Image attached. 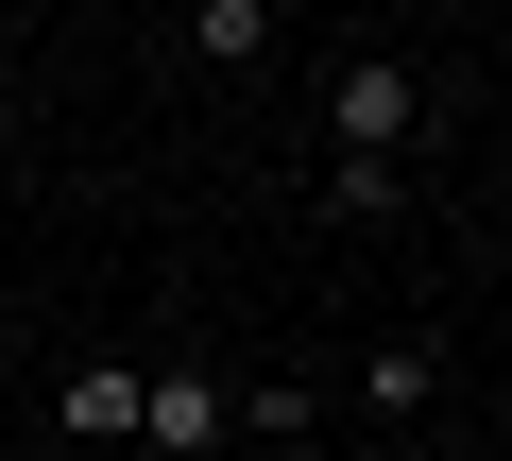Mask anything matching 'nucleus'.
Listing matches in <instances>:
<instances>
[{
	"instance_id": "obj_1",
	"label": "nucleus",
	"mask_w": 512,
	"mask_h": 461,
	"mask_svg": "<svg viewBox=\"0 0 512 461\" xmlns=\"http://www.w3.org/2000/svg\"><path fill=\"white\" fill-rule=\"evenodd\" d=\"M410 120H427V86L393 52H342V154H410Z\"/></svg>"
},
{
	"instance_id": "obj_2",
	"label": "nucleus",
	"mask_w": 512,
	"mask_h": 461,
	"mask_svg": "<svg viewBox=\"0 0 512 461\" xmlns=\"http://www.w3.org/2000/svg\"><path fill=\"white\" fill-rule=\"evenodd\" d=\"M137 444L205 461V444H222V393H205V376H137Z\"/></svg>"
},
{
	"instance_id": "obj_3",
	"label": "nucleus",
	"mask_w": 512,
	"mask_h": 461,
	"mask_svg": "<svg viewBox=\"0 0 512 461\" xmlns=\"http://www.w3.org/2000/svg\"><path fill=\"white\" fill-rule=\"evenodd\" d=\"M427 393H444V359H427V342H376V376H359V410H376V427H410Z\"/></svg>"
},
{
	"instance_id": "obj_4",
	"label": "nucleus",
	"mask_w": 512,
	"mask_h": 461,
	"mask_svg": "<svg viewBox=\"0 0 512 461\" xmlns=\"http://www.w3.org/2000/svg\"><path fill=\"white\" fill-rule=\"evenodd\" d=\"M120 427H137V359H86L69 376V444H120Z\"/></svg>"
},
{
	"instance_id": "obj_5",
	"label": "nucleus",
	"mask_w": 512,
	"mask_h": 461,
	"mask_svg": "<svg viewBox=\"0 0 512 461\" xmlns=\"http://www.w3.org/2000/svg\"><path fill=\"white\" fill-rule=\"evenodd\" d=\"M205 52L239 69V52H274V0H205Z\"/></svg>"
}]
</instances>
